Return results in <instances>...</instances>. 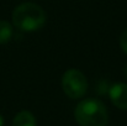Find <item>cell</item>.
Segmentation results:
<instances>
[{
    "mask_svg": "<svg viewBox=\"0 0 127 126\" xmlns=\"http://www.w3.org/2000/svg\"><path fill=\"white\" fill-rule=\"evenodd\" d=\"M12 24L22 32L37 31L46 24V12L35 2H22L14 9Z\"/></svg>",
    "mask_w": 127,
    "mask_h": 126,
    "instance_id": "1",
    "label": "cell"
},
{
    "mask_svg": "<svg viewBox=\"0 0 127 126\" xmlns=\"http://www.w3.org/2000/svg\"><path fill=\"white\" fill-rule=\"evenodd\" d=\"M74 118L80 126H106L109 123L105 104L95 98L82 100L74 109Z\"/></svg>",
    "mask_w": 127,
    "mask_h": 126,
    "instance_id": "2",
    "label": "cell"
},
{
    "mask_svg": "<svg viewBox=\"0 0 127 126\" xmlns=\"http://www.w3.org/2000/svg\"><path fill=\"white\" fill-rule=\"evenodd\" d=\"M62 88L64 94L70 99L83 98L88 90L86 77L75 68H70L64 72L62 77Z\"/></svg>",
    "mask_w": 127,
    "mask_h": 126,
    "instance_id": "3",
    "label": "cell"
},
{
    "mask_svg": "<svg viewBox=\"0 0 127 126\" xmlns=\"http://www.w3.org/2000/svg\"><path fill=\"white\" fill-rule=\"evenodd\" d=\"M111 103L120 110H127V84L116 83L109 90Z\"/></svg>",
    "mask_w": 127,
    "mask_h": 126,
    "instance_id": "4",
    "label": "cell"
},
{
    "mask_svg": "<svg viewBox=\"0 0 127 126\" xmlns=\"http://www.w3.org/2000/svg\"><path fill=\"white\" fill-rule=\"evenodd\" d=\"M12 126H36V118L31 111L22 110L14 118Z\"/></svg>",
    "mask_w": 127,
    "mask_h": 126,
    "instance_id": "5",
    "label": "cell"
},
{
    "mask_svg": "<svg viewBox=\"0 0 127 126\" xmlns=\"http://www.w3.org/2000/svg\"><path fill=\"white\" fill-rule=\"evenodd\" d=\"M12 37V26L10 22L0 20V44H5Z\"/></svg>",
    "mask_w": 127,
    "mask_h": 126,
    "instance_id": "6",
    "label": "cell"
},
{
    "mask_svg": "<svg viewBox=\"0 0 127 126\" xmlns=\"http://www.w3.org/2000/svg\"><path fill=\"white\" fill-rule=\"evenodd\" d=\"M120 46H121L122 51L127 54V29L122 32V35L120 37Z\"/></svg>",
    "mask_w": 127,
    "mask_h": 126,
    "instance_id": "7",
    "label": "cell"
},
{
    "mask_svg": "<svg viewBox=\"0 0 127 126\" xmlns=\"http://www.w3.org/2000/svg\"><path fill=\"white\" fill-rule=\"evenodd\" d=\"M0 126H4V118L0 115Z\"/></svg>",
    "mask_w": 127,
    "mask_h": 126,
    "instance_id": "8",
    "label": "cell"
},
{
    "mask_svg": "<svg viewBox=\"0 0 127 126\" xmlns=\"http://www.w3.org/2000/svg\"><path fill=\"white\" fill-rule=\"evenodd\" d=\"M124 76H125V78L127 79V66L125 67V69H124Z\"/></svg>",
    "mask_w": 127,
    "mask_h": 126,
    "instance_id": "9",
    "label": "cell"
}]
</instances>
